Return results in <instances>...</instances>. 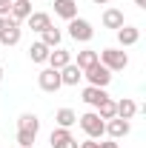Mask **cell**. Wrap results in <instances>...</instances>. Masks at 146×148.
I'll return each instance as SVG.
<instances>
[{
    "label": "cell",
    "instance_id": "obj_1",
    "mask_svg": "<svg viewBox=\"0 0 146 148\" xmlns=\"http://www.w3.org/2000/svg\"><path fill=\"white\" fill-rule=\"evenodd\" d=\"M77 125L86 131L89 140H100V137L106 134V120H100L97 111H86V114H80V117H77Z\"/></svg>",
    "mask_w": 146,
    "mask_h": 148
},
{
    "label": "cell",
    "instance_id": "obj_2",
    "mask_svg": "<svg viewBox=\"0 0 146 148\" xmlns=\"http://www.w3.org/2000/svg\"><path fill=\"white\" fill-rule=\"evenodd\" d=\"M97 60H100L109 71H123V69L129 66V54L120 51V49H103V51L97 54Z\"/></svg>",
    "mask_w": 146,
    "mask_h": 148
},
{
    "label": "cell",
    "instance_id": "obj_3",
    "mask_svg": "<svg viewBox=\"0 0 146 148\" xmlns=\"http://www.w3.org/2000/svg\"><path fill=\"white\" fill-rule=\"evenodd\" d=\"M83 77L89 80V86H97V88H106V86L112 83V71L100 63V60H97L95 66H89V69L83 71Z\"/></svg>",
    "mask_w": 146,
    "mask_h": 148
},
{
    "label": "cell",
    "instance_id": "obj_4",
    "mask_svg": "<svg viewBox=\"0 0 146 148\" xmlns=\"http://www.w3.org/2000/svg\"><path fill=\"white\" fill-rule=\"evenodd\" d=\"M69 37H72L74 43H89L92 37H95V29H92L89 20L74 17V20H69Z\"/></svg>",
    "mask_w": 146,
    "mask_h": 148
},
{
    "label": "cell",
    "instance_id": "obj_5",
    "mask_svg": "<svg viewBox=\"0 0 146 148\" xmlns=\"http://www.w3.org/2000/svg\"><path fill=\"white\" fill-rule=\"evenodd\" d=\"M37 86H40L46 94L60 91V88H63V83H60V71H57V69H43V71L37 74Z\"/></svg>",
    "mask_w": 146,
    "mask_h": 148
},
{
    "label": "cell",
    "instance_id": "obj_6",
    "mask_svg": "<svg viewBox=\"0 0 146 148\" xmlns=\"http://www.w3.org/2000/svg\"><path fill=\"white\" fill-rule=\"evenodd\" d=\"M49 143H52V148H77V140L72 137L69 128H52Z\"/></svg>",
    "mask_w": 146,
    "mask_h": 148
},
{
    "label": "cell",
    "instance_id": "obj_7",
    "mask_svg": "<svg viewBox=\"0 0 146 148\" xmlns=\"http://www.w3.org/2000/svg\"><path fill=\"white\" fill-rule=\"evenodd\" d=\"M129 131H132V123H129V120H120V117L106 120V134H109V140H123Z\"/></svg>",
    "mask_w": 146,
    "mask_h": 148
},
{
    "label": "cell",
    "instance_id": "obj_8",
    "mask_svg": "<svg viewBox=\"0 0 146 148\" xmlns=\"http://www.w3.org/2000/svg\"><path fill=\"white\" fill-rule=\"evenodd\" d=\"M6 29L0 32V46H17L20 43V23H15L12 17H6Z\"/></svg>",
    "mask_w": 146,
    "mask_h": 148
},
{
    "label": "cell",
    "instance_id": "obj_9",
    "mask_svg": "<svg viewBox=\"0 0 146 148\" xmlns=\"http://www.w3.org/2000/svg\"><path fill=\"white\" fill-rule=\"evenodd\" d=\"M32 14V0H12V9H9V17L15 23H23V20Z\"/></svg>",
    "mask_w": 146,
    "mask_h": 148
},
{
    "label": "cell",
    "instance_id": "obj_10",
    "mask_svg": "<svg viewBox=\"0 0 146 148\" xmlns=\"http://www.w3.org/2000/svg\"><path fill=\"white\" fill-rule=\"evenodd\" d=\"M100 23L106 26V29H120V26H126V20H123V12L120 9H115V6H109L106 12H103V17H100Z\"/></svg>",
    "mask_w": 146,
    "mask_h": 148
},
{
    "label": "cell",
    "instance_id": "obj_11",
    "mask_svg": "<svg viewBox=\"0 0 146 148\" xmlns=\"http://www.w3.org/2000/svg\"><path fill=\"white\" fill-rule=\"evenodd\" d=\"M135 114H138V103H135V100L120 97V100L115 103V117H120V120H132Z\"/></svg>",
    "mask_w": 146,
    "mask_h": 148
},
{
    "label": "cell",
    "instance_id": "obj_12",
    "mask_svg": "<svg viewBox=\"0 0 146 148\" xmlns=\"http://www.w3.org/2000/svg\"><path fill=\"white\" fill-rule=\"evenodd\" d=\"M138 40H140V29H138V26H120V29H117V43H120L123 49H126V46H135Z\"/></svg>",
    "mask_w": 146,
    "mask_h": 148
},
{
    "label": "cell",
    "instance_id": "obj_13",
    "mask_svg": "<svg viewBox=\"0 0 146 148\" xmlns=\"http://www.w3.org/2000/svg\"><path fill=\"white\" fill-rule=\"evenodd\" d=\"M46 63H49V69H57V71H60L63 66H69V63H72V51H66V49H60V46H57L55 51H49V60H46Z\"/></svg>",
    "mask_w": 146,
    "mask_h": 148
},
{
    "label": "cell",
    "instance_id": "obj_14",
    "mask_svg": "<svg viewBox=\"0 0 146 148\" xmlns=\"http://www.w3.org/2000/svg\"><path fill=\"white\" fill-rule=\"evenodd\" d=\"M106 97H109V94H106V88H97V86H86V88H83V103H86V106H92V108H97Z\"/></svg>",
    "mask_w": 146,
    "mask_h": 148
},
{
    "label": "cell",
    "instance_id": "obj_15",
    "mask_svg": "<svg viewBox=\"0 0 146 148\" xmlns=\"http://www.w3.org/2000/svg\"><path fill=\"white\" fill-rule=\"evenodd\" d=\"M55 14L63 20L77 17V0H55Z\"/></svg>",
    "mask_w": 146,
    "mask_h": 148
},
{
    "label": "cell",
    "instance_id": "obj_16",
    "mask_svg": "<svg viewBox=\"0 0 146 148\" xmlns=\"http://www.w3.org/2000/svg\"><path fill=\"white\" fill-rule=\"evenodd\" d=\"M26 23H29V29H32V32L40 34L43 29H49V26H52V17H49L46 12H32V14L26 17Z\"/></svg>",
    "mask_w": 146,
    "mask_h": 148
},
{
    "label": "cell",
    "instance_id": "obj_17",
    "mask_svg": "<svg viewBox=\"0 0 146 148\" xmlns=\"http://www.w3.org/2000/svg\"><path fill=\"white\" fill-rule=\"evenodd\" d=\"M80 80H83V71H80L74 63H69V66L60 69V83H63V86H77Z\"/></svg>",
    "mask_w": 146,
    "mask_h": 148
},
{
    "label": "cell",
    "instance_id": "obj_18",
    "mask_svg": "<svg viewBox=\"0 0 146 148\" xmlns=\"http://www.w3.org/2000/svg\"><path fill=\"white\" fill-rule=\"evenodd\" d=\"M17 131L37 137V131H40V120H37L35 114H20V120H17Z\"/></svg>",
    "mask_w": 146,
    "mask_h": 148
},
{
    "label": "cell",
    "instance_id": "obj_19",
    "mask_svg": "<svg viewBox=\"0 0 146 148\" xmlns=\"http://www.w3.org/2000/svg\"><path fill=\"white\" fill-rule=\"evenodd\" d=\"M55 123H57V128H72L74 123H77V114L72 108H57L55 111Z\"/></svg>",
    "mask_w": 146,
    "mask_h": 148
},
{
    "label": "cell",
    "instance_id": "obj_20",
    "mask_svg": "<svg viewBox=\"0 0 146 148\" xmlns=\"http://www.w3.org/2000/svg\"><path fill=\"white\" fill-rule=\"evenodd\" d=\"M60 40H63V34H60V29H55V26H49V29H43V32H40V43H43V46H49V49H57V46H60Z\"/></svg>",
    "mask_w": 146,
    "mask_h": 148
},
{
    "label": "cell",
    "instance_id": "obj_21",
    "mask_svg": "<svg viewBox=\"0 0 146 148\" xmlns=\"http://www.w3.org/2000/svg\"><path fill=\"white\" fill-rule=\"evenodd\" d=\"M49 51H52V49L37 40V43L29 46V60H32V63H46V60H49Z\"/></svg>",
    "mask_w": 146,
    "mask_h": 148
},
{
    "label": "cell",
    "instance_id": "obj_22",
    "mask_svg": "<svg viewBox=\"0 0 146 148\" xmlns=\"http://www.w3.org/2000/svg\"><path fill=\"white\" fill-rule=\"evenodd\" d=\"M95 63H97V51H92V49L77 51V63H74V66H77L80 71H86V69H89V66H95Z\"/></svg>",
    "mask_w": 146,
    "mask_h": 148
},
{
    "label": "cell",
    "instance_id": "obj_23",
    "mask_svg": "<svg viewBox=\"0 0 146 148\" xmlns=\"http://www.w3.org/2000/svg\"><path fill=\"white\" fill-rule=\"evenodd\" d=\"M97 117H100V120H112V117H115V100H112V97H106V100L97 106Z\"/></svg>",
    "mask_w": 146,
    "mask_h": 148
},
{
    "label": "cell",
    "instance_id": "obj_24",
    "mask_svg": "<svg viewBox=\"0 0 146 148\" xmlns=\"http://www.w3.org/2000/svg\"><path fill=\"white\" fill-rule=\"evenodd\" d=\"M9 9H12V0H0V17H9Z\"/></svg>",
    "mask_w": 146,
    "mask_h": 148
},
{
    "label": "cell",
    "instance_id": "obj_25",
    "mask_svg": "<svg viewBox=\"0 0 146 148\" xmlns=\"http://www.w3.org/2000/svg\"><path fill=\"white\" fill-rule=\"evenodd\" d=\"M97 148H117V140H106V143H97Z\"/></svg>",
    "mask_w": 146,
    "mask_h": 148
},
{
    "label": "cell",
    "instance_id": "obj_26",
    "mask_svg": "<svg viewBox=\"0 0 146 148\" xmlns=\"http://www.w3.org/2000/svg\"><path fill=\"white\" fill-rule=\"evenodd\" d=\"M77 148H97V140H86V143H80Z\"/></svg>",
    "mask_w": 146,
    "mask_h": 148
},
{
    "label": "cell",
    "instance_id": "obj_27",
    "mask_svg": "<svg viewBox=\"0 0 146 148\" xmlns=\"http://www.w3.org/2000/svg\"><path fill=\"white\" fill-rule=\"evenodd\" d=\"M6 23H9V20H6V17H0V32L6 29Z\"/></svg>",
    "mask_w": 146,
    "mask_h": 148
},
{
    "label": "cell",
    "instance_id": "obj_28",
    "mask_svg": "<svg viewBox=\"0 0 146 148\" xmlns=\"http://www.w3.org/2000/svg\"><path fill=\"white\" fill-rule=\"evenodd\" d=\"M135 6H140V9H146V0H135Z\"/></svg>",
    "mask_w": 146,
    "mask_h": 148
},
{
    "label": "cell",
    "instance_id": "obj_29",
    "mask_svg": "<svg viewBox=\"0 0 146 148\" xmlns=\"http://www.w3.org/2000/svg\"><path fill=\"white\" fill-rule=\"evenodd\" d=\"M92 3H97V6H106V3H109V0H92Z\"/></svg>",
    "mask_w": 146,
    "mask_h": 148
},
{
    "label": "cell",
    "instance_id": "obj_30",
    "mask_svg": "<svg viewBox=\"0 0 146 148\" xmlns=\"http://www.w3.org/2000/svg\"><path fill=\"white\" fill-rule=\"evenodd\" d=\"M3 74H6V71H3V66H0V83H3Z\"/></svg>",
    "mask_w": 146,
    "mask_h": 148
},
{
    "label": "cell",
    "instance_id": "obj_31",
    "mask_svg": "<svg viewBox=\"0 0 146 148\" xmlns=\"http://www.w3.org/2000/svg\"><path fill=\"white\" fill-rule=\"evenodd\" d=\"M32 148H35V145H32Z\"/></svg>",
    "mask_w": 146,
    "mask_h": 148
}]
</instances>
